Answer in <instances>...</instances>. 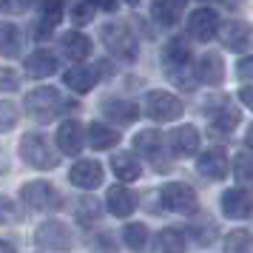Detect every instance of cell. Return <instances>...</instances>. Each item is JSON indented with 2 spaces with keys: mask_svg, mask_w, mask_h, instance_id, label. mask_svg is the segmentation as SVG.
Listing matches in <instances>:
<instances>
[{
  "mask_svg": "<svg viewBox=\"0 0 253 253\" xmlns=\"http://www.w3.org/2000/svg\"><path fill=\"white\" fill-rule=\"evenodd\" d=\"M85 142L94 151H108L120 142V131L111 126H105V123H91V126L85 128Z\"/></svg>",
  "mask_w": 253,
  "mask_h": 253,
  "instance_id": "21",
  "label": "cell"
},
{
  "mask_svg": "<svg viewBox=\"0 0 253 253\" xmlns=\"http://www.w3.org/2000/svg\"><path fill=\"white\" fill-rule=\"evenodd\" d=\"M20 199H23V205L29 211H37V213H43V211H57L63 205V199L60 194L54 191V185L46 182V179H32V182H26L20 188Z\"/></svg>",
  "mask_w": 253,
  "mask_h": 253,
  "instance_id": "6",
  "label": "cell"
},
{
  "mask_svg": "<svg viewBox=\"0 0 253 253\" xmlns=\"http://www.w3.org/2000/svg\"><path fill=\"white\" fill-rule=\"evenodd\" d=\"M194 77L211 88H219L225 83V60L219 51H205L199 57V66H194Z\"/></svg>",
  "mask_w": 253,
  "mask_h": 253,
  "instance_id": "11",
  "label": "cell"
},
{
  "mask_svg": "<svg viewBox=\"0 0 253 253\" xmlns=\"http://www.w3.org/2000/svg\"><path fill=\"white\" fill-rule=\"evenodd\" d=\"M199 142H202V137L194 126H179L168 134V148L176 157H194L199 151Z\"/></svg>",
  "mask_w": 253,
  "mask_h": 253,
  "instance_id": "16",
  "label": "cell"
},
{
  "mask_svg": "<svg viewBox=\"0 0 253 253\" xmlns=\"http://www.w3.org/2000/svg\"><path fill=\"white\" fill-rule=\"evenodd\" d=\"M97 17V6L94 3H74L71 6V23L74 26H88Z\"/></svg>",
  "mask_w": 253,
  "mask_h": 253,
  "instance_id": "35",
  "label": "cell"
},
{
  "mask_svg": "<svg viewBox=\"0 0 253 253\" xmlns=\"http://www.w3.org/2000/svg\"><path fill=\"white\" fill-rule=\"evenodd\" d=\"M63 3H43L40 6V26H43V32H51L54 26L63 20Z\"/></svg>",
  "mask_w": 253,
  "mask_h": 253,
  "instance_id": "33",
  "label": "cell"
},
{
  "mask_svg": "<svg viewBox=\"0 0 253 253\" xmlns=\"http://www.w3.org/2000/svg\"><path fill=\"white\" fill-rule=\"evenodd\" d=\"M103 165L97 160H77L69 171V182L74 188H83V191H94L103 185Z\"/></svg>",
  "mask_w": 253,
  "mask_h": 253,
  "instance_id": "10",
  "label": "cell"
},
{
  "mask_svg": "<svg viewBox=\"0 0 253 253\" xmlns=\"http://www.w3.org/2000/svg\"><path fill=\"white\" fill-rule=\"evenodd\" d=\"M100 216H103V208H100V202L94 196H83V199L74 202V219L83 228H94L100 222Z\"/></svg>",
  "mask_w": 253,
  "mask_h": 253,
  "instance_id": "27",
  "label": "cell"
},
{
  "mask_svg": "<svg viewBox=\"0 0 253 253\" xmlns=\"http://www.w3.org/2000/svg\"><path fill=\"white\" fill-rule=\"evenodd\" d=\"M17 120H20V111H17V105L9 103V100H0V134L12 131V128L17 126Z\"/></svg>",
  "mask_w": 253,
  "mask_h": 253,
  "instance_id": "34",
  "label": "cell"
},
{
  "mask_svg": "<svg viewBox=\"0 0 253 253\" xmlns=\"http://www.w3.org/2000/svg\"><path fill=\"white\" fill-rule=\"evenodd\" d=\"M236 126H239V111H233V108H219L211 114V134L219 139L230 137Z\"/></svg>",
  "mask_w": 253,
  "mask_h": 253,
  "instance_id": "25",
  "label": "cell"
},
{
  "mask_svg": "<svg viewBox=\"0 0 253 253\" xmlns=\"http://www.w3.org/2000/svg\"><path fill=\"white\" fill-rule=\"evenodd\" d=\"M219 35V14L211 6H196L188 14V37H194L199 43H208Z\"/></svg>",
  "mask_w": 253,
  "mask_h": 253,
  "instance_id": "8",
  "label": "cell"
},
{
  "mask_svg": "<svg viewBox=\"0 0 253 253\" xmlns=\"http://www.w3.org/2000/svg\"><path fill=\"white\" fill-rule=\"evenodd\" d=\"M100 111L114 126H131V123H137V117H139V105L128 103V100H120V97H105L100 103Z\"/></svg>",
  "mask_w": 253,
  "mask_h": 253,
  "instance_id": "14",
  "label": "cell"
},
{
  "mask_svg": "<svg viewBox=\"0 0 253 253\" xmlns=\"http://www.w3.org/2000/svg\"><path fill=\"white\" fill-rule=\"evenodd\" d=\"M0 253H17V251H14V245H12V242L0 239Z\"/></svg>",
  "mask_w": 253,
  "mask_h": 253,
  "instance_id": "42",
  "label": "cell"
},
{
  "mask_svg": "<svg viewBox=\"0 0 253 253\" xmlns=\"http://www.w3.org/2000/svg\"><path fill=\"white\" fill-rule=\"evenodd\" d=\"M111 171L117 173V179L134 182V179H139V173H142V162H139L131 151H120V154L111 157Z\"/></svg>",
  "mask_w": 253,
  "mask_h": 253,
  "instance_id": "24",
  "label": "cell"
},
{
  "mask_svg": "<svg viewBox=\"0 0 253 253\" xmlns=\"http://www.w3.org/2000/svg\"><path fill=\"white\" fill-rule=\"evenodd\" d=\"M162 196V208L171 211V213H179V216H191L199 211V196L191 185L185 182H168L160 191Z\"/></svg>",
  "mask_w": 253,
  "mask_h": 253,
  "instance_id": "7",
  "label": "cell"
},
{
  "mask_svg": "<svg viewBox=\"0 0 253 253\" xmlns=\"http://www.w3.org/2000/svg\"><path fill=\"white\" fill-rule=\"evenodd\" d=\"M100 40L108 48V54H114L120 63H134L139 54V43H137V37H134V32H131L128 23H120V20L105 23L100 29Z\"/></svg>",
  "mask_w": 253,
  "mask_h": 253,
  "instance_id": "1",
  "label": "cell"
},
{
  "mask_svg": "<svg viewBox=\"0 0 253 253\" xmlns=\"http://www.w3.org/2000/svg\"><path fill=\"white\" fill-rule=\"evenodd\" d=\"M60 51H63L74 66H80L83 60L94 51V46H91V40L83 35V32H74V29H71V32H66V35L60 37Z\"/></svg>",
  "mask_w": 253,
  "mask_h": 253,
  "instance_id": "18",
  "label": "cell"
},
{
  "mask_svg": "<svg viewBox=\"0 0 253 253\" xmlns=\"http://www.w3.org/2000/svg\"><path fill=\"white\" fill-rule=\"evenodd\" d=\"M26 111H29V117L32 120H37V123H51V120H57L60 114H66L71 105L60 97L57 88H35V91L26 94Z\"/></svg>",
  "mask_w": 253,
  "mask_h": 253,
  "instance_id": "3",
  "label": "cell"
},
{
  "mask_svg": "<svg viewBox=\"0 0 253 253\" xmlns=\"http://www.w3.org/2000/svg\"><path fill=\"white\" fill-rule=\"evenodd\" d=\"M196 171L205 179H225L228 176V154L222 148H208L199 160H196Z\"/></svg>",
  "mask_w": 253,
  "mask_h": 253,
  "instance_id": "17",
  "label": "cell"
},
{
  "mask_svg": "<svg viewBox=\"0 0 253 253\" xmlns=\"http://www.w3.org/2000/svg\"><path fill=\"white\" fill-rule=\"evenodd\" d=\"M222 40H225V46L230 51H248V46H251V32H248V26L242 23V20H230L225 26V32H222Z\"/></svg>",
  "mask_w": 253,
  "mask_h": 253,
  "instance_id": "26",
  "label": "cell"
},
{
  "mask_svg": "<svg viewBox=\"0 0 253 253\" xmlns=\"http://www.w3.org/2000/svg\"><path fill=\"white\" fill-rule=\"evenodd\" d=\"M185 248H188V239H185L182 230L165 228L160 233V251L162 253H185Z\"/></svg>",
  "mask_w": 253,
  "mask_h": 253,
  "instance_id": "30",
  "label": "cell"
},
{
  "mask_svg": "<svg viewBox=\"0 0 253 253\" xmlns=\"http://www.w3.org/2000/svg\"><path fill=\"white\" fill-rule=\"evenodd\" d=\"M17 151H20V157H23L26 165L29 168H37V171H51V168L60 165L57 151L51 148V142L43 134H37V131L23 134L20 142H17Z\"/></svg>",
  "mask_w": 253,
  "mask_h": 253,
  "instance_id": "2",
  "label": "cell"
},
{
  "mask_svg": "<svg viewBox=\"0 0 253 253\" xmlns=\"http://www.w3.org/2000/svg\"><path fill=\"white\" fill-rule=\"evenodd\" d=\"M182 12H185V3H179V0H165V3H154L151 6V14H154V20L160 26H173Z\"/></svg>",
  "mask_w": 253,
  "mask_h": 253,
  "instance_id": "29",
  "label": "cell"
},
{
  "mask_svg": "<svg viewBox=\"0 0 253 253\" xmlns=\"http://www.w3.org/2000/svg\"><path fill=\"white\" fill-rule=\"evenodd\" d=\"M57 148L66 157H80V151L85 148V126L80 120H66L57 128Z\"/></svg>",
  "mask_w": 253,
  "mask_h": 253,
  "instance_id": "9",
  "label": "cell"
},
{
  "mask_svg": "<svg viewBox=\"0 0 253 253\" xmlns=\"http://www.w3.org/2000/svg\"><path fill=\"white\" fill-rule=\"evenodd\" d=\"M17 219H20L17 202H12L9 196H0V225H9V222H17Z\"/></svg>",
  "mask_w": 253,
  "mask_h": 253,
  "instance_id": "37",
  "label": "cell"
},
{
  "mask_svg": "<svg viewBox=\"0 0 253 253\" xmlns=\"http://www.w3.org/2000/svg\"><path fill=\"white\" fill-rule=\"evenodd\" d=\"M239 100L245 105H248V108H251V85H242V91H239Z\"/></svg>",
  "mask_w": 253,
  "mask_h": 253,
  "instance_id": "40",
  "label": "cell"
},
{
  "mask_svg": "<svg viewBox=\"0 0 253 253\" xmlns=\"http://www.w3.org/2000/svg\"><path fill=\"white\" fill-rule=\"evenodd\" d=\"M162 66L165 71H182L191 69V46H188V37H171L165 48H162Z\"/></svg>",
  "mask_w": 253,
  "mask_h": 253,
  "instance_id": "15",
  "label": "cell"
},
{
  "mask_svg": "<svg viewBox=\"0 0 253 253\" xmlns=\"http://www.w3.org/2000/svg\"><path fill=\"white\" fill-rule=\"evenodd\" d=\"M165 148V137H162L157 128H142L137 137H134V151H139L145 160H157Z\"/></svg>",
  "mask_w": 253,
  "mask_h": 253,
  "instance_id": "23",
  "label": "cell"
},
{
  "mask_svg": "<svg viewBox=\"0 0 253 253\" xmlns=\"http://www.w3.org/2000/svg\"><path fill=\"white\" fill-rule=\"evenodd\" d=\"M251 57H242L239 60V66H236V74H239L242 80H245V85H248V80H251Z\"/></svg>",
  "mask_w": 253,
  "mask_h": 253,
  "instance_id": "39",
  "label": "cell"
},
{
  "mask_svg": "<svg viewBox=\"0 0 253 253\" xmlns=\"http://www.w3.org/2000/svg\"><path fill=\"white\" fill-rule=\"evenodd\" d=\"M123 242H126L128 251L142 253L148 248V228L142 222H128L126 228H123Z\"/></svg>",
  "mask_w": 253,
  "mask_h": 253,
  "instance_id": "28",
  "label": "cell"
},
{
  "mask_svg": "<svg viewBox=\"0 0 253 253\" xmlns=\"http://www.w3.org/2000/svg\"><path fill=\"white\" fill-rule=\"evenodd\" d=\"M219 208L225 219H248L251 216V194L245 188H228L225 194L219 196Z\"/></svg>",
  "mask_w": 253,
  "mask_h": 253,
  "instance_id": "13",
  "label": "cell"
},
{
  "mask_svg": "<svg viewBox=\"0 0 253 253\" xmlns=\"http://www.w3.org/2000/svg\"><path fill=\"white\" fill-rule=\"evenodd\" d=\"M233 173H236L239 182H251V154L248 151L233 157Z\"/></svg>",
  "mask_w": 253,
  "mask_h": 253,
  "instance_id": "36",
  "label": "cell"
},
{
  "mask_svg": "<svg viewBox=\"0 0 253 253\" xmlns=\"http://www.w3.org/2000/svg\"><path fill=\"white\" fill-rule=\"evenodd\" d=\"M54 71H57V57H54L48 48H37V51H32L29 60H26V74H29L32 80H46Z\"/></svg>",
  "mask_w": 253,
  "mask_h": 253,
  "instance_id": "19",
  "label": "cell"
},
{
  "mask_svg": "<svg viewBox=\"0 0 253 253\" xmlns=\"http://www.w3.org/2000/svg\"><path fill=\"white\" fill-rule=\"evenodd\" d=\"M17 88H20V77L12 69L0 66V91H17Z\"/></svg>",
  "mask_w": 253,
  "mask_h": 253,
  "instance_id": "38",
  "label": "cell"
},
{
  "mask_svg": "<svg viewBox=\"0 0 253 253\" xmlns=\"http://www.w3.org/2000/svg\"><path fill=\"white\" fill-rule=\"evenodd\" d=\"M35 245L48 253H69L74 248V233L66 222L60 219H46L40 228L35 230Z\"/></svg>",
  "mask_w": 253,
  "mask_h": 253,
  "instance_id": "5",
  "label": "cell"
},
{
  "mask_svg": "<svg viewBox=\"0 0 253 253\" xmlns=\"http://www.w3.org/2000/svg\"><path fill=\"white\" fill-rule=\"evenodd\" d=\"M225 253H251V230L233 228L225 236Z\"/></svg>",
  "mask_w": 253,
  "mask_h": 253,
  "instance_id": "31",
  "label": "cell"
},
{
  "mask_svg": "<svg viewBox=\"0 0 253 253\" xmlns=\"http://www.w3.org/2000/svg\"><path fill=\"white\" fill-rule=\"evenodd\" d=\"M105 208L108 213L117 219H128L134 211H137V194L126 188V185H111L105 191Z\"/></svg>",
  "mask_w": 253,
  "mask_h": 253,
  "instance_id": "12",
  "label": "cell"
},
{
  "mask_svg": "<svg viewBox=\"0 0 253 253\" xmlns=\"http://www.w3.org/2000/svg\"><path fill=\"white\" fill-rule=\"evenodd\" d=\"M0 173H9V160H6V151L0 148Z\"/></svg>",
  "mask_w": 253,
  "mask_h": 253,
  "instance_id": "41",
  "label": "cell"
},
{
  "mask_svg": "<svg viewBox=\"0 0 253 253\" xmlns=\"http://www.w3.org/2000/svg\"><path fill=\"white\" fill-rule=\"evenodd\" d=\"M23 51V37H20V29L9 20H0V57L14 60L20 57Z\"/></svg>",
  "mask_w": 253,
  "mask_h": 253,
  "instance_id": "22",
  "label": "cell"
},
{
  "mask_svg": "<svg viewBox=\"0 0 253 253\" xmlns=\"http://www.w3.org/2000/svg\"><path fill=\"white\" fill-rule=\"evenodd\" d=\"M139 114L151 117L154 123H173L185 114V105L182 100L171 91H148L145 100H142V108Z\"/></svg>",
  "mask_w": 253,
  "mask_h": 253,
  "instance_id": "4",
  "label": "cell"
},
{
  "mask_svg": "<svg viewBox=\"0 0 253 253\" xmlns=\"http://www.w3.org/2000/svg\"><path fill=\"white\" fill-rule=\"evenodd\" d=\"M191 236L196 239V245H211V242L219 236V228L213 219H205V222H196V225H191Z\"/></svg>",
  "mask_w": 253,
  "mask_h": 253,
  "instance_id": "32",
  "label": "cell"
},
{
  "mask_svg": "<svg viewBox=\"0 0 253 253\" xmlns=\"http://www.w3.org/2000/svg\"><path fill=\"white\" fill-rule=\"evenodd\" d=\"M97 71L91 66H71L66 74H63V83H66V88H71L74 94H88L94 88V83H97Z\"/></svg>",
  "mask_w": 253,
  "mask_h": 253,
  "instance_id": "20",
  "label": "cell"
}]
</instances>
